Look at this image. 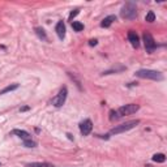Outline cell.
<instances>
[{"label":"cell","mask_w":167,"mask_h":167,"mask_svg":"<svg viewBox=\"0 0 167 167\" xmlns=\"http://www.w3.org/2000/svg\"><path fill=\"white\" fill-rule=\"evenodd\" d=\"M120 16L125 20H135L136 17H137V8H136L135 3H132V1L125 3V4L121 7Z\"/></svg>","instance_id":"1"},{"label":"cell","mask_w":167,"mask_h":167,"mask_svg":"<svg viewBox=\"0 0 167 167\" xmlns=\"http://www.w3.org/2000/svg\"><path fill=\"white\" fill-rule=\"evenodd\" d=\"M136 76L140 78H148V80H153V81L163 80V74L158 72V71H153V69H140L136 72Z\"/></svg>","instance_id":"2"},{"label":"cell","mask_w":167,"mask_h":167,"mask_svg":"<svg viewBox=\"0 0 167 167\" xmlns=\"http://www.w3.org/2000/svg\"><path fill=\"white\" fill-rule=\"evenodd\" d=\"M138 123H140V120H131V121L124 123V124L116 125V127H114L110 131V135H120V133H123V132H127V131H129V129L135 128Z\"/></svg>","instance_id":"3"},{"label":"cell","mask_w":167,"mask_h":167,"mask_svg":"<svg viewBox=\"0 0 167 167\" xmlns=\"http://www.w3.org/2000/svg\"><path fill=\"white\" fill-rule=\"evenodd\" d=\"M140 110V106L138 104H135V103H129V104H125V106H121L118 108V114L119 116H127V115H132L135 112H137Z\"/></svg>","instance_id":"4"},{"label":"cell","mask_w":167,"mask_h":167,"mask_svg":"<svg viewBox=\"0 0 167 167\" xmlns=\"http://www.w3.org/2000/svg\"><path fill=\"white\" fill-rule=\"evenodd\" d=\"M67 94H68V89L67 86H63L60 89V91L57 93V95H55V97L52 98V104L55 107H61L64 104V102H65L67 99Z\"/></svg>","instance_id":"5"},{"label":"cell","mask_w":167,"mask_h":167,"mask_svg":"<svg viewBox=\"0 0 167 167\" xmlns=\"http://www.w3.org/2000/svg\"><path fill=\"white\" fill-rule=\"evenodd\" d=\"M142 38H144V45H145L146 51H148L149 54L154 52L157 45H155V40H154V38H153L152 34L149 33V32H145L144 35H142Z\"/></svg>","instance_id":"6"},{"label":"cell","mask_w":167,"mask_h":167,"mask_svg":"<svg viewBox=\"0 0 167 167\" xmlns=\"http://www.w3.org/2000/svg\"><path fill=\"white\" fill-rule=\"evenodd\" d=\"M91 129H93V123L89 119H86V120H84L82 123L80 124V131L82 136H88L91 132Z\"/></svg>","instance_id":"7"},{"label":"cell","mask_w":167,"mask_h":167,"mask_svg":"<svg viewBox=\"0 0 167 167\" xmlns=\"http://www.w3.org/2000/svg\"><path fill=\"white\" fill-rule=\"evenodd\" d=\"M128 39H129L131 45L133 46L135 49H137V47L140 46L138 35H137V33H136V32H133V30H129V32H128Z\"/></svg>","instance_id":"8"},{"label":"cell","mask_w":167,"mask_h":167,"mask_svg":"<svg viewBox=\"0 0 167 167\" xmlns=\"http://www.w3.org/2000/svg\"><path fill=\"white\" fill-rule=\"evenodd\" d=\"M56 34H57V37H59L60 39H64V37H65V25H64V22L63 21H59L56 24Z\"/></svg>","instance_id":"9"},{"label":"cell","mask_w":167,"mask_h":167,"mask_svg":"<svg viewBox=\"0 0 167 167\" xmlns=\"http://www.w3.org/2000/svg\"><path fill=\"white\" fill-rule=\"evenodd\" d=\"M114 21H116V16H114V15L107 16V17H104L103 21L101 22V26L102 28H108V26H111V24Z\"/></svg>","instance_id":"10"},{"label":"cell","mask_w":167,"mask_h":167,"mask_svg":"<svg viewBox=\"0 0 167 167\" xmlns=\"http://www.w3.org/2000/svg\"><path fill=\"white\" fill-rule=\"evenodd\" d=\"M13 133L17 135L21 140H24V141H26V140H30V138H32V136H30L28 132H26V131H21V129H15V131H13Z\"/></svg>","instance_id":"11"},{"label":"cell","mask_w":167,"mask_h":167,"mask_svg":"<svg viewBox=\"0 0 167 167\" xmlns=\"http://www.w3.org/2000/svg\"><path fill=\"white\" fill-rule=\"evenodd\" d=\"M26 167H55V166L46 162H33V163H28Z\"/></svg>","instance_id":"12"},{"label":"cell","mask_w":167,"mask_h":167,"mask_svg":"<svg viewBox=\"0 0 167 167\" xmlns=\"http://www.w3.org/2000/svg\"><path fill=\"white\" fill-rule=\"evenodd\" d=\"M153 161L157 162V163H163L166 161V155L162 154V153H158V154H154L153 155Z\"/></svg>","instance_id":"13"},{"label":"cell","mask_w":167,"mask_h":167,"mask_svg":"<svg viewBox=\"0 0 167 167\" xmlns=\"http://www.w3.org/2000/svg\"><path fill=\"white\" fill-rule=\"evenodd\" d=\"M17 88H18V84L9 85V86L4 88V89H3V90H0V95H1V94H5V93H8V91H13V90H16Z\"/></svg>","instance_id":"14"},{"label":"cell","mask_w":167,"mask_h":167,"mask_svg":"<svg viewBox=\"0 0 167 167\" xmlns=\"http://www.w3.org/2000/svg\"><path fill=\"white\" fill-rule=\"evenodd\" d=\"M35 33H37V35H38L40 39H43V40H47V35H46V32H45V30H43L42 28H35Z\"/></svg>","instance_id":"15"},{"label":"cell","mask_w":167,"mask_h":167,"mask_svg":"<svg viewBox=\"0 0 167 167\" xmlns=\"http://www.w3.org/2000/svg\"><path fill=\"white\" fill-rule=\"evenodd\" d=\"M72 28L74 32H81V30H84V24L78 21H72Z\"/></svg>","instance_id":"16"},{"label":"cell","mask_w":167,"mask_h":167,"mask_svg":"<svg viewBox=\"0 0 167 167\" xmlns=\"http://www.w3.org/2000/svg\"><path fill=\"white\" fill-rule=\"evenodd\" d=\"M154 20H155L154 12H153V11H149L148 15H146V17H145V21H146V22H153Z\"/></svg>","instance_id":"17"},{"label":"cell","mask_w":167,"mask_h":167,"mask_svg":"<svg viewBox=\"0 0 167 167\" xmlns=\"http://www.w3.org/2000/svg\"><path fill=\"white\" fill-rule=\"evenodd\" d=\"M24 145H25L26 148H35V146H37V144L33 141L32 138H30V140H26V141H24Z\"/></svg>","instance_id":"18"},{"label":"cell","mask_w":167,"mask_h":167,"mask_svg":"<svg viewBox=\"0 0 167 167\" xmlns=\"http://www.w3.org/2000/svg\"><path fill=\"white\" fill-rule=\"evenodd\" d=\"M110 115H111V116H110L111 120H115V119H119V118H120V116H119V114H118V111H114V110L110 111Z\"/></svg>","instance_id":"19"},{"label":"cell","mask_w":167,"mask_h":167,"mask_svg":"<svg viewBox=\"0 0 167 167\" xmlns=\"http://www.w3.org/2000/svg\"><path fill=\"white\" fill-rule=\"evenodd\" d=\"M78 12H80L78 9H74V11L71 12V15H69V21H72V20H73V17H76V16L78 15Z\"/></svg>","instance_id":"20"},{"label":"cell","mask_w":167,"mask_h":167,"mask_svg":"<svg viewBox=\"0 0 167 167\" xmlns=\"http://www.w3.org/2000/svg\"><path fill=\"white\" fill-rule=\"evenodd\" d=\"M97 43H98L97 39H90V40H89V45H90V46H95Z\"/></svg>","instance_id":"21"},{"label":"cell","mask_w":167,"mask_h":167,"mask_svg":"<svg viewBox=\"0 0 167 167\" xmlns=\"http://www.w3.org/2000/svg\"><path fill=\"white\" fill-rule=\"evenodd\" d=\"M28 110H29V107H28V106H25V107H22V108H21V111H28Z\"/></svg>","instance_id":"22"},{"label":"cell","mask_w":167,"mask_h":167,"mask_svg":"<svg viewBox=\"0 0 167 167\" xmlns=\"http://www.w3.org/2000/svg\"><path fill=\"white\" fill-rule=\"evenodd\" d=\"M67 136H68V138H69V140H73V137H72V135H69V133H68Z\"/></svg>","instance_id":"23"},{"label":"cell","mask_w":167,"mask_h":167,"mask_svg":"<svg viewBox=\"0 0 167 167\" xmlns=\"http://www.w3.org/2000/svg\"><path fill=\"white\" fill-rule=\"evenodd\" d=\"M0 166H1V165H0Z\"/></svg>","instance_id":"24"}]
</instances>
